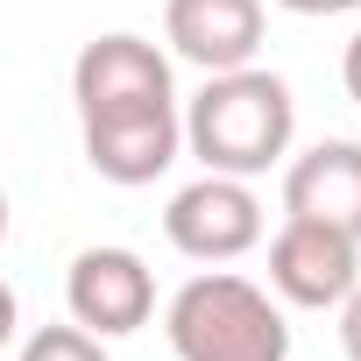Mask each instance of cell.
Instances as JSON below:
<instances>
[{"label": "cell", "instance_id": "14", "mask_svg": "<svg viewBox=\"0 0 361 361\" xmlns=\"http://www.w3.org/2000/svg\"><path fill=\"white\" fill-rule=\"evenodd\" d=\"M15 326H22V305H15V283H0V347L15 340Z\"/></svg>", "mask_w": 361, "mask_h": 361}, {"label": "cell", "instance_id": "2", "mask_svg": "<svg viewBox=\"0 0 361 361\" xmlns=\"http://www.w3.org/2000/svg\"><path fill=\"white\" fill-rule=\"evenodd\" d=\"M163 333L177 361H290L283 305L234 269H206L177 283V298L163 305Z\"/></svg>", "mask_w": 361, "mask_h": 361}, {"label": "cell", "instance_id": "9", "mask_svg": "<svg viewBox=\"0 0 361 361\" xmlns=\"http://www.w3.org/2000/svg\"><path fill=\"white\" fill-rule=\"evenodd\" d=\"M283 213L290 220H326V227L361 241V142H319V149L290 156Z\"/></svg>", "mask_w": 361, "mask_h": 361}, {"label": "cell", "instance_id": "10", "mask_svg": "<svg viewBox=\"0 0 361 361\" xmlns=\"http://www.w3.org/2000/svg\"><path fill=\"white\" fill-rule=\"evenodd\" d=\"M22 361H106V347H99V333H85V326L71 319V326L29 333V340H22Z\"/></svg>", "mask_w": 361, "mask_h": 361}, {"label": "cell", "instance_id": "8", "mask_svg": "<svg viewBox=\"0 0 361 361\" xmlns=\"http://www.w3.org/2000/svg\"><path fill=\"white\" fill-rule=\"evenodd\" d=\"M163 43L199 71H241L262 50V0H170Z\"/></svg>", "mask_w": 361, "mask_h": 361}, {"label": "cell", "instance_id": "11", "mask_svg": "<svg viewBox=\"0 0 361 361\" xmlns=\"http://www.w3.org/2000/svg\"><path fill=\"white\" fill-rule=\"evenodd\" d=\"M333 312H340V354H347V361H361V283H354Z\"/></svg>", "mask_w": 361, "mask_h": 361}, {"label": "cell", "instance_id": "6", "mask_svg": "<svg viewBox=\"0 0 361 361\" xmlns=\"http://www.w3.org/2000/svg\"><path fill=\"white\" fill-rule=\"evenodd\" d=\"M64 305L85 333L99 340H121V333H142L149 312H156V276L135 248H78L71 255V276H64Z\"/></svg>", "mask_w": 361, "mask_h": 361}, {"label": "cell", "instance_id": "5", "mask_svg": "<svg viewBox=\"0 0 361 361\" xmlns=\"http://www.w3.org/2000/svg\"><path fill=\"white\" fill-rule=\"evenodd\" d=\"M361 283V241L326 220H283L269 241V290L298 312H333Z\"/></svg>", "mask_w": 361, "mask_h": 361}, {"label": "cell", "instance_id": "1", "mask_svg": "<svg viewBox=\"0 0 361 361\" xmlns=\"http://www.w3.org/2000/svg\"><path fill=\"white\" fill-rule=\"evenodd\" d=\"M298 135V99L276 71L241 64V71H206L199 99L185 106V149L220 170V177H262L290 156Z\"/></svg>", "mask_w": 361, "mask_h": 361}, {"label": "cell", "instance_id": "4", "mask_svg": "<svg viewBox=\"0 0 361 361\" xmlns=\"http://www.w3.org/2000/svg\"><path fill=\"white\" fill-rule=\"evenodd\" d=\"M163 234L177 255L192 262H234L262 241V199L248 192V177H220L206 170L199 185H185L163 213Z\"/></svg>", "mask_w": 361, "mask_h": 361}, {"label": "cell", "instance_id": "12", "mask_svg": "<svg viewBox=\"0 0 361 361\" xmlns=\"http://www.w3.org/2000/svg\"><path fill=\"white\" fill-rule=\"evenodd\" d=\"M276 8H290V15H354L361 0H276Z\"/></svg>", "mask_w": 361, "mask_h": 361}, {"label": "cell", "instance_id": "15", "mask_svg": "<svg viewBox=\"0 0 361 361\" xmlns=\"http://www.w3.org/2000/svg\"><path fill=\"white\" fill-rule=\"evenodd\" d=\"M0 241H8V192H0Z\"/></svg>", "mask_w": 361, "mask_h": 361}, {"label": "cell", "instance_id": "13", "mask_svg": "<svg viewBox=\"0 0 361 361\" xmlns=\"http://www.w3.org/2000/svg\"><path fill=\"white\" fill-rule=\"evenodd\" d=\"M340 78H347V99L361 106V29H354V43H347V57H340Z\"/></svg>", "mask_w": 361, "mask_h": 361}, {"label": "cell", "instance_id": "7", "mask_svg": "<svg viewBox=\"0 0 361 361\" xmlns=\"http://www.w3.org/2000/svg\"><path fill=\"white\" fill-rule=\"evenodd\" d=\"M85 128V163L106 185H156L185 156V114L177 106H135V114H99Z\"/></svg>", "mask_w": 361, "mask_h": 361}, {"label": "cell", "instance_id": "3", "mask_svg": "<svg viewBox=\"0 0 361 361\" xmlns=\"http://www.w3.org/2000/svg\"><path fill=\"white\" fill-rule=\"evenodd\" d=\"M71 99H78V121H99V114H135V106H177L170 92V57L149 43V36H92L71 64Z\"/></svg>", "mask_w": 361, "mask_h": 361}]
</instances>
